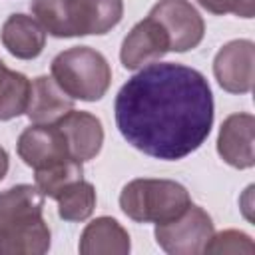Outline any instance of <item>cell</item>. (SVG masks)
<instances>
[{
  "instance_id": "cell-13",
  "label": "cell",
  "mask_w": 255,
  "mask_h": 255,
  "mask_svg": "<svg viewBox=\"0 0 255 255\" xmlns=\"http://www.w3.org/2000/svg\"><path fill=\"white\" fill-rule=\"evenodd\" d=\"M70 110H74V100L52 76H38L30 82L26 116L32 124H56Z\"/></svg>"
},
{
  "instance_id": "cell-14",
  "label": "cell",
  "mask_w": 255,
  "mask_h": 255,
  "mask_svg": "<svg viewBox=\"0 0 255 255\" xmlns=\"http://www.w3.org/2000/svg\"><path fill=\"white\" fill-rule=\"evenodd\" d=\"M78 249L82 255H126L129 253L131 243L120 221L102 215L84 227Z\"/></svg>"
},
{
  "instance_id": "cell-4",
  "label": "cell",
  "mask_w": 255,
  "mask_h": 255,
  "mask_svg": "<svg viewBox=\"0 0 255 255\" xmlns=\"http://www.w3.org/2000/svg\"><path fill=\"white\" fill-rule=\"evenodd\" d=\"M191 203L189 191L171 179H131L120 193L122 211L137 223H165Z\"/></svg>"
},
{
  "instance_id": "cell-7",
  "label": "cell",
  "mask_w": 255,
  "mask_h": 255,
  "mask_svg": "<svg viewBox=\"0 0 255 255\" xmlns=\"http://www.w3.org/2000/svg\"><path fill=\"white\" fill-rule=\"evenodd\" d=\"M213 76L229 94H249L255 80V44L231 40L213 58Z\"/></svg>"
},
{
  "instance_id": "cell-12",
  "label": "cell",
  "mask_w": 255,
  "mask_h": 255,
  "mask_svg": "<svg viewBox=\"0 0 255 255\" xmlns=\"http://www.w3.org/2000/svg\"><path fill=\"white\" fill-rule=\"evenodd\" d=\"M44 193L30 183L0 191V229L32 225L44 219Z\"/></svg>"
},
{
  "instance_id": "cell-2",
  "label": "cell",
  "mask_w": 255,
  "mask_h": 255,
  "mask_svg": "<svg viewBox=\"0 0 255 255\" xmlns=\"http://www.w3.org/2000/svg\"><path fill=\"white\" fill-rule=\"evenodd\" d=\"M38 24L54 38L102 36L124 16V0H32Z\"/></svg>"
},
{
  "instance_id": "cell-8",
  "label": "cell",
  "mask_w": 255,
  "mask_h": 255,
  "mask_svg": "<svg viewBox=\"0 0 255 255\" xmlns=\"http://www.w3.org/2000/svg\"><path fill=\"white\" fill-rule=\"evenodd\" d=\"M16 151L20 159L34 171L64 159H72L66 137L56 124H32L26 128L16 141Z\"/></svg>"
},
{
  "instance_id": "cell-15",
  "label": "cell",
  "mask_w": 255,
  "mask_h": 255,
  "mask_svg": "<svg viewBox=\"0 0 255 255\" xmlns=\"http://www.w3.org/2000/svg\"><path fill=\"white\" fill-rule=\"evenodd\" d=\"M2 46L20 60H34L46 46V32L36 18L26 14H12L0 30Z\"/></svg>"
},
{
  "instance_id": "cell-10",
  "label": "cell",
  "mask_w": 255,
  "mask_h": 255,
  "mask_svg": "<svg viewBox=\"0 0 255 255\" xmlns=\"http://www.w3.org/2000/svg\"><path fill=\"white\" fill-rule=\"evenodd\" d=\"M255 118L251 114H231L223 120L217 135L219 157L237 169H249L255 163Z\"/></svg>"
},
{
  "instance_id": "cell-3",
  "label": "cell",
  "mask_w": 255,
  "mask_h": 255,
  "mask_svg": "<svg viewBox=\"0 0 255 255\" xmlns=\"http://www.w3.org/2000/svg\"><path fill=\"white\" fill-rule=\"evenodd\" d=\"M52 78L72 98L98 102L112 84V68L106 56L90 46H74L52 60Z\"/></svg>"
},
{
  "instance_id": "cell-11",
  "label": "cell",
  "mask_w": 255,
  "mask_h": 255,
  "mask_svg": "<svg viewBox=\"0 0 255 255\" xmlns=\"http://www.w3.org/2000/svg\"><path fill=\"white\" fill-rule=\"evenodd\" d=\"M56 126L66 137L68 153L72 159L84 163L100 153L104 143V128L100 118H96L94 114L70 110L56 122Z\"/></svg>"
},
{
  "instance_id": "cell-20",
  "label": "cell",
  "mask_w": 255,
  "mask_h": 255,
  "mask_svg": "<svg viewBox=\"0 0 255 255\" xmlns=\"http://www.w3.org/2000/svg\"><path fill=\"white\" fill-rule=\"evenodd\" d=\"M255 251V245L251 241V237L243 231L237 229H225L221 233H213L211 239L207 241L203 253H211V255H225V253H247L251 255Z\"/></svg>"
},
{
  "instance_id": "cell-17",
  "label": "cell",
  "mask_w": 255,
  "mask_h": 255,
  "mask_svg": "<svg viewBox=\"0 0 255 255\" xmlns=\"http://www.w3.org/2000/svg\"><path fill=\"white\" fill-rule=\"evenodd\" d=\"M28 98L30 80L20 72L10 70L0 60V122H8L26 114Z\"/></svg>"
},
{
  "instance_id": "cell-1",
  "label": "cell",
  "mask_w": 255,
  "mask_h": 255,
  "mask_svg": "<svg viewBox=\"0 0 255 255\" xmlns=\"http://www.w3.org/2000/svg\"><path fill=\"white\" fill-rule=\"evenodd\" d=\"M116 124L124 139L149 157L175 161L195 151L213 126V94L189 66H143L118 92Z\"/></svg>"
},
{
  "instance_id": "cell-5",
  "label": "cell",
  "mask_w": 255,
  "mask_h": 255,
  "mask_svg": "<svg viewBox=\"0 0 255 255\" xmlns=\"http://www.w3.org/2000/svg\"><path fill=\"white\" fill-rule=\"evenodd\" d=\"M215 233L213 221L199 205L189 207L171 221L155 223V241L169 255H197L203 253L207 241Z\"/></svg>"
},
{
  "instance_id": "cell-18",
  "label": "cell",
  "mask_w": 255,
  "mask_h": 255,
  "mask_svg": "<svg viewBox=\"0 0 255 255\" xmlns=\"http://www.w3.org/2000/svg\"><path fill=\"white\" fill-rule=\"evenodd\" d=\"M58 215L64 221H86L96 207V187L84 177L66 185L58 197Z\"/></svg>"
},
{
  "instance_id": "cell-6",
  "label": "cell",
  "mask_w": 255,
  "mask_h": 255,
  "mask_svg": "<svg viewBox=\"0 0 255 255\" xmlns=\"http://www.w3.org/2000/svg\"><path fill=\"white\" fill-rule=\"evenodd\" d=\"M147 16L165 30L169 52L193 50L205 36V22L189 0H159Z\"/></svg>"
},
{
  "instance_id": "cell-16",
  "label": "cell",
  "mask_w": 255,
  "mask_h": 255,
  "mask_svg": "<svg viewBox=\"0 0 255 255\" xmlns=\"http://www.w3.org/2000/svg\"><path fill=\"white\" fill-rule=\"evenodd\" d=\"M50 249V229L46 219L0 229V255H42Z\"/></svg>"
},
{
  "instance_id": "cell-21",
  "label": "cell",
  "mask_w": 255,
  "mask_h": 255,
  "mask_svg": "<svg viewBox=\"0 0 255 255\" xmlns=\"http://www.w3.org/2000/svg\"><path fill=\"white\" fill-rule=\"evenodd\" d=\"M197 4L217 16L235 14L241 18H253V14H255L253 0H197Z\"/></svg>"
},
{
  "instance_id": "cell-9",
  "label": "cell",
  "mask_w": 255,
  "mask_h": 255,
  "mask_svg": "<svg viewBox=\"0 0 255 255\" xmlns=\"http://www.w3.org/2000/svg\"><path fill=\"white\" fill-rule=\"evenodd\" d=\"M169 52V38L165 30L151 18L139 20L124 38L120 60L126 70H137L145 64L161 60Z\"/></svg>"
},
{
  "instance_id": "cell-19",
  "label": "cell",
  "mask_w": 255,
  "mask_h": 255,
  "mask_svg": "<svg viewBox=\"0 0 255 255\" xmlns=\"http://www.w3.org/2000/svg\"><path fill=\"white\" fill-rule=\"evenodd\" d=\"M82 177H84V169H82V163L76 159H64L34 171L36 187L44 193V197H52V199H56L66 185Z\"/></svg>"
},
{
  "instance_id": "cell-22",
  "label": "cell",
  "mask_w": 255,
  "mask_h": 255,
  "mask_svg": "<svg viewBox=\"0 0 255 255\" xmlns=\"http://www.w3.org/2000/svg\"><path fill=\"white\" fill-rule=\"evenodd\" d=\"M8 165H10V161H8V153H6V149L0 145V181L6 177V173H8Z\"/></svg>"
}]
</instances>
